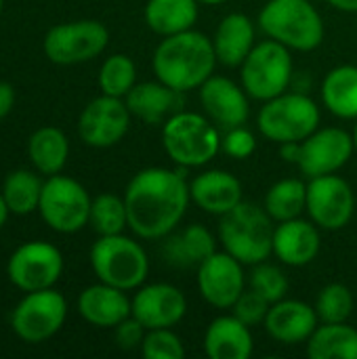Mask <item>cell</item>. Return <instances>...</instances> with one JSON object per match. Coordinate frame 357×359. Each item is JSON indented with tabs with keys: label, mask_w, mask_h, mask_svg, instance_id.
Instances as JSON below:
<instances>
[{
	"label": "cell",
	"mask_w": 357,
	"mask_h": 359,
	"mask_svg": "<svg viewBox=\"0 0 357 359\" xmlns=\"http://www.w3.org/2000/svg\"><path fill=\"white\" fill-rule=\"evenodd\" d=\"M8 215H11V210H8V206H6V202H4V198H2V194H0V229L6 225Z\"/></svg>",
	"instance_id": "44"
},
{
	"label": "cell",
	"mask_w": 357,
	"mask_h": 359,
	"mask_svg": "<svg viewBox=\"0 0 357 359\" xmlns=\"http://www.w3.org/2000/svg\"><path fill=\"white\" fill-rule=\"evenodd\" d=\"M305 345L311 359H357V328L347 322H322Z\"/></svg>",
	"instance_id": "30"
},
{
	"label": "cell",
	"mask_w": 357,
	"mask_h": 359,
	"mask_svg": "<svg viewBox=\"0 0 357 359\" xmlns=\"http://www.w3.org/2000/svg\"><path fill=\"white\" fill-rule=\"evenodd\" d=\"M356 154L353 135L339 126L316 128L301 141V154L297 168L307 179L339 172Z\"/></svg>",
	"instance_id": "15"
},
{
	"label": "cell",
	"mask_w": 357,
	"mask_h": 359,
	"mask_svg": "<svg viewBox=\"0 0 357 359\" xmlns=\"http://www.w3.org/2000/svg\"><path fill=\"white\" fill-rule=\"evenodd\" d=\"M322 229L311 219L282 221L274 229V255L288 267H305L314 263L322 250Z\"/></svg>",
	"instance_id": "19"
},
{
	"label": "cell",
	"mask_w": 357,
	"mask_h": 359,
	"mask_svg": "<svg viewBox=\"0 0 357 359\" xmlns=\"http://www.w3.org/2000/svg\"><path fill=\"white\" fill-rule=\"evenodd\" d=\"M221 128L204 114L179 109L162 124V147L179 168H202L221 151Z\"/></svg>",
	"instance_id": "5"
},
{
	"label": "cell",
	"mask_w": 357,
	"mask_h": 359,
	"mask_svg": "<svg viewBox=\"0 0 357 359\" xmlns=\"http://www.w3.org/2000/svg\"><path fill=\"white\" fill-rule=\"evenodd\" d=\"M130 109L124 99L99 95L86 103L78 118V137L84 145L107 149L118 145L130 128Z\"/></svg>",
	"instance_id": "14"
},
{
	"label": "cell",
	"mask_w": 357,
	"mask_h": 359,
	"mask_svg": "<svg viewBox=\"0 0 357 359\" xmlns=\"http://www.w3.org/2000/svg\"><path fill=\"white\" fill-rule=\"evenodd\" d=\"M259 133L276 143H290L307 139L320 128V105L303 93H282L269 101L257 114Z\"/></svg>",
	"instance_id": "7"
},
{
	"label": "cell",
	"mask_w": 357,
	"mask_h": 359,
	"mask_svg": "<svg viewBox=\"0 0 357 359\" xmlns=\"http://www.w3.org/2000/svg\"><path fill=\"white\" fill-rule=\"evenodd\" d=\"M141 353L145 359H183L185 345L179 334L173 332V328H154L147 330Z\"/></svg>",
	"instance_id": "37"
},
{
	"label": "cell",
	"mask_w": 357,
	"mask_h": 359,
	"mask_svg": "<svg viewBox=\"0 0 357 359\" xmlns=\"http://www.w3.org/2000/svg\"><path fill=\"white\" fill-rule=\"evenodd\" d=\"M147 334V328L133 316H128L126 320H122L116 328H114V339L116 345L124 351H133V349H141L143 339Z\"/></svg>",
	"instance_id": "40"
},
{
	"label": "cell",
	"mask_w": 357,
	"mask_h": 359,
	"mask_svg": "<svg viewBox=\"0 0 357 359\" xmlns=\"http://www.w3.org/2000/svg\"><path fill=\"white\" fill-rule=\"evenodd\" d=\"M198 4V0H147L143 19L154 34L166 38L196 25Z\"/></svg>",
	"instance_id": "28"
},
{
	"label": "cell",
	"mask_w": 357,
	"mask_h": 359,
	"mask_svg": "<svg viewBox=\"0 0 357 359\" xmlns=\"http://www.w3.org/2000/svg\"><path fill=\"white\" fill-rule=\"evenodd\" d=\"M200 4H206V6H219V4H223V2H227V0H198Z\"/></svg>",
	"instance_id": "45"
},
{
	"label": "cell",
	"mask_w": 357,
	"mask_h": 359,
	"mask_svg": "<svg viewBox=\"0 0 357 359\" xmlns=\"http://www.w3.org/2000/svg\"><path fill=\"white\" fill-rule=\"evenodd\" d=\"M255 44V23L244 13L225 15L213 36L217 61L225 67H240Z\"/></svg>",
	"instance_id": "25"
},
{
	"label": "cell",
	"mask_w": 357,
	"mask_h": 359,
	"mask_svg": "<svg viewBox=\"0 0 357 359\" xmlns=\"http://www.w3.org/2000/svg\"><path fill=\"white\" fill-rule=\"evenodd\" d=\"M248 288H252L255 292H259L263 299H267L274 305V303L286 299L290 282L278 265L263 261V263L252 265V271L248 278Z\"/></svg>",
	"instance_id": "36"
},
{
	"label": "cell",
	"mask_w": 357,
	"mask_h": 359,
	"mask_svg": "<svg viewBox=\"0 0 357 359\" xmlns=\"http://www.w3.org/2000/svg\"><path fill=\"white\" fill-rule=\"evenodd\" d=\"M78 313L95 328H116L122 320L133 316V303L126 297V290L99 282L80 292Z\"/></svg>",
	"instance_id": "22"
},
{
	"label": "cell",
	"mask_w": 357,
	"mask_h": 359,
	"mask_svg": "<svg viewBox=\"0 0 357 359\" xmlns=\"http://www.w3.org/2000/svg\"><path fill=\"white\" fill-rule=\"evenodd\" d=\"M257 149V137L246 126H236L225 130L221 139V151L236 160H246Z\"/></svg>",
	"instance_id": "39"
},
{
	"label": "cell",
	"mask_w": 357,
	"mask_h": 359,
	"mask_svg": "<svg viewBox=\"0 0 357 359\" xmlns=\"http://www.w3.org/2000/svg\"><path fill=\"white\" fill-rule=\"evenodd\" d=\"M13 107H15V88L8 82L0 80V120L6 118L13 111Z\"/></svg>",
	"instance_id": "41"
},
{
	"label": "cell",
	"mask_w": 357,
	"mask_h": 359,
	"mask_svg": "<svg viewBox=\"0 0 357 359\" xmlns=\"http://www.w3.org/2000/svg\"><path fill=\"white\" fill-rule=\"evenodd\" d=\"M27 158L36 172L44 177L59 175L69 158L67 135L57 126H42L27 139Z\"/></svg>",
	"instance_id": "27"
},
{
	"label": "cell",
	"mask_w": 357,
	"mask_h": 359,
	"mask_svg": "<svg viewBox=\"0 0 357 359\" xmlns=\"http://www.w3.org/2000/svg\"><path fill=\"white\" fill-rule=\"evenodd\" d=\"M219 219V242L223 250L240 263L252 267L274 255L276 221L263 206L242 200L234 210Z\"/></svg>",
	"instance_id": "4"
},
{
	"label": "cell",
	"mask_w": 357,
	"mask_h": 359,
	"mask_svg": "<svg viewBox=\"0 0 357 359\" xmlns=\"http://www.w3.org/2000/svg\"><path fill=\"white\" fill-rule=\"evenodd\" d=\"M280 154L284 162H290L297 166L299 162V154H301V141H290V143H282L280 145Z\"/></svg>",
	"instance_id": "42"
},
{
	"label": "cell",
	"mask_w": 357,
	"mask_h": 359,
	"mask_svg": "<svg viewBox=\"0 0 357 359\" xmlns=\"http://www.w3.org/2000/svg\"><path fill=\"white\" fill-rule=\"evenodd\" d=\"M217 63L213 38L194 27L162 38L151 57L156 78L179 93L198 90L215 74Z\"/></svg>",
	"instance_id": "2"
},
{
	"label": "cell",
	"mask_w": 357,
	"mask_h": 359,
	"mask_svg": "<svg viewBox=\"0 0 357 359\" xmlns=\"http://www.w3.org/2000/svg\"><path fill=\"white\" fill-rule=\"evenodd\" d=\"M269 307H271V303L267 301V299H263L259 292H255L252 288H248V290H244L242 294H240V299L234 303V307H231V313L240 320V322H244L246 326H259V324H263L265 322V318H267V313H269Z\"/></svg>",
	"instance_id": "38"
},
{
	"label": "cell",
	"mask_w": 357,
	"mask_h": 359,
	"mask_svg": "<svg viewBox=\"0 0 357 359\" xmlns=\"http://www.w3.org/2000/svg\"><path fill=\"white\" fill-rule=\"evenodd\" d=\"M128 229L141 240H162L183 221L189 204L185 168L149 166L139 170L124 189Z\"/></svg>",
	"instance_id": "1"
},
{
	"label": "cell",
	"mask_w": 357,
	"mask_h": 359,
	"mask_svg": "<svg viewBox=\"0 0 357 359\" xmlns=\"http://www.w3.org/2000/svg\"><path fill=\"white\" fill-rule=\"evenodd\" d=\"M322 103L341 120H357V65H337L326 74Z\"/></svg>",
	"instance_id": "29"
},
{
	"label": "cell",
	"mask_w": 357,
	"mask_h": 359,
	"mask_svg": "<svg viewBox=\"0 0 357 359\" xmlns=\"http://www.w3.org/2000/svg\"><path fill=\"white\" fill-rule=\"evenodd\" d=\"M263 208L276 223L301 217L307 208V183L295 177L274 183L265 194Z\"/></svg>",
	"instance_id": "32"
},
{
	"label": "cell",
	"mask_w": 357,
	"mask_h": 359,
	"mask_svg": "<svg viewBox=\"0 0 357 359\" xmlns=\"http://www.w3.org/2000/svg\"><path fill=\"white\" fill-rule=\"evenodd\" d=\"M267 38L290 50L311 53L324 42V19L309 0H267L257 17Z\"/></svg>",
	"instance_id": "3"
},
{
	"label": "cell",
	"mask_w": 357,
	"mask_h": 359,
	"mask_svg": "<svg viewBox=\"0 0 357 359\" xmlns=\"http://www.w3.org/2000/svg\"><path fill=\"white\" fill-rule=\"evenodd\" d=\"M324 2L343 13H357V0H324Z\"/></svg>",
	"instance_id": "43"
},
{
	"label": "cell",
	"mask_w": 357,
	"mask_h": 359,
	"mask_svg": "<svg viewBox=\"0 0 357 359\" xmlns=\"http://www.w3.org/2000/svg\"><path fill=\"white\" fill-rule=\"evenodd\" d=\"M353 143H356V154H357V124H356V128H353Z\"/></svg>",
	"instance_id": "46"
},
{
	"label": "cell",
	"mask_w": 357,
	"mask_h": 359,
	"mask_svg": "<svg viewBox=\"0 0 357 359\" xmlns=\"http://www.w3.org/2000/svg\"><path fill=\"white\" fill-rule=\"evenodd\" d=\"M137 84V65L128 55H109L99 67V88L103 95L124 99Z\"/></svg>",
	"instance_id": "34"
},
{
	"label": "cell",
	"mask_w": 357,
	"mask_h": 359,
	"mask_svg": "<svg viewBox=\"0 0 357 359\" xmlns=\"http://www.w3.org/2000/svg\"><path fill=\"white\" fill-rule=\"evenodd\" d=\"M292 80L290 48L276 40L257 42L240 65V84L255 101H269L288 90Z\"/></svg>",
	"instance_id": "8"
},
{
	"label": "cell",
	"mask_w": 357,
	"mask_h": 359,
	"mask_svg": "<svg viewBox=\"0 0 357 359\" xmlns=\"http://www.w3.org/2000/svg\"><path fill=\"white\" fill-rule=\"evenodd\" d=\"M90 267L99 282L120 290H137L149 276V257L145 248L124 236H99L90 248Z\"/></svg>",
	"instance_id": "6"
},
{
	"label": "cell",
	"mask_w": 357,
	"mask_h": 359,
	"mask_svg": "<svg viewBox=\"0 0 357 359\" xmlns=\"http://www.w3.org/2000/svg\"><path fill=\"white\" fill-rule=\"evenodd\" d=\"M63 255L61 250L42 240H32L21 244L6 263V276L11 284L23 292L55 288L63 276Z\"/></svg>",
	"instance_id": "12"
},
{
	"label": "cell",
	"mask_w": 357,
	"mask_h": 359,
	"mask_svg": "<svg viewBox=\"0 0 357 359\" xmlns=\"http://www.w3.org/2000/svg\"><path fill=\"white\" fill-rule=\"evenodd\" d=\"M204 351L210 359H248L255 351L250 326L234 313L215 318L204 332Z\"/></svg>",
	"instance_id": "24"
},
{
	"label": "cell",
	"mask_w": 357,
	"mask_h": 359,
	"mask_svg": "<svg viewBox=\"0 0 357 359\" xmlns=\"http://www.w3.org/2000/svg\"><path fill=\"white\" fill-rule=\"evenodd\" d=\"M200 297L215 309H231L246 290L244 263L225 250H217L198 265L196 276Z\"/></svg>",
	"instance_id": "16"
},
{
	"label": "cell",
	"mask_w": 357,
	"mask_h": 359,
	"mask_svg": "<svg viewBox=\"0 0 357 359\" xmlns=\"http://www.w3.org/2000/svg\"><path fill=\"white\" fill-rule=\"evenodd\" d=\"M305 212L322 231H339L347 227L356 215L353 187L337 172L309 179Z\"/></svg>",
	"instance_id": "13"
},
{
	"label": "cell",
	"mask_w": 357,
	"mask_h": 359,
	"mask_svg": "<svg viewBox=\"0 0 357 359\" xmlns=\"http://www.w3.org/2000/svg\"><path fill=\"white\" fill-rule=\"evenodd\" d=\"M316 313L320 322L324 324H337V322H347L353 313L356 299L349 286L332 282L324 286L316 299Z\"/></svg>",
	"instance_id": "35"
},
{
	"label": "cell",
	"mask_w": 357,
	"mask_h": 359,
	"mask_svg": "<svg viewBox=\"0 0 357 359\" xmlns=\"http://www.w3.org/2000/svg\"><path fill=\"white\" fill-rule=\"evenodd\" d=\"M40 172L27 170V168H17L8 172L2 181V198L11 210V215H32L40 206V196H42V185L44 181L38 177Z\"/></svg>",
	"instance_id": "31"
},
{
	"label": "cell",
	"mask_w": 357,
	"mask_h": 359,
	"mask_svg": "<svg viewBox=\"0 0 357 359\" xmlns=\"http://www.w3.org/2000/svg\"><path fill=\"white\" fill-rule=\"evenodd\" d=\"M130 303H133V318H137L147 330L173 328L187 313L185 294L177 286L164 282L139 286Z\"/></svg>",
	"instance_id": "18"
},
{
	"label": "cell",
	"mask_w": 357,
	"mask_h": 359,
	"mask_svg": "<svg viewBox=\"0 0 357 359\" xmlns=\"http://www.w3.org/2000/svg\"><path fill=\"white\" fill-rule=\"evenodd\" d=\"M88 225L93 227V231L97 236L124 233V229L128 227L124 198H120L116 194H99L97 198H93Z\"/></svg>",
	"instance_id": "33"
},
{
	"label": "cell",
	"mask_w": 357,
	"mask_h": 359,
	"mask_svg": "<svg viewBox=\"0 0 357 359\" xmlns=\"http://www.w3.org/2000/svg\"><path fill=\"white\" fill-rule=\"evenodd\" d=\"M67 320V301L55 288L25 292L11 313V328L17 339L38 345L53 339Z\"/></svg>",
	"instance_id": "11"
},
{
	"label": "cell",
	"mask_w": 357,
	"mask_h": 359,
	"mask_svg": "<svg viewBox=\"0 0 357 359\" xmlns=\"http://www.w3.org/2000/svg\"><path fill=\"white\" fill-rule=\"evenodd\" d=\"M204 116L217 124L223 133L236 126H244L250 116V97L242 84L225 76H210L198 88Z\"/></svg>",
	"instance_id": "17"
},
{
	"label": "cell",
	"mask_w": 357,
	"mask_h": 359,
	"mask_svg": "<svg viewBox=\"0 0 357 359\" xmlns=\"http://www.w3.org/2000/svg\"><path fill=\"white\" fill-rule=\"evenodd\" d=\"M318 326L320 318L316 313V307L297 299H282L274 303L263 322L265 332L280 345L307 343Z\"/></svg>",
	"instance_id": "20"
},
{
	"label": "cell",
	"mask_w": 357,
	"mask_h": 359,
	"mask_svg": "<svg viewBox=\"0 0 357 359\" xmlns=\"http://www.w3.org/2000/svg\"><path fill=\"white\" fill-rule=\"evenodd\" d=\"M109 44V29L97 19H78L53 25L42 48L48 61L57 65H78L99 57Z\"/></svg>",
	"instance_id": "10"
},
{
	"label": "cell",
	"mask_w": 357,
	"mask_h": 359,
	"mask_svg": "<svg viewBox=\"0 0 357 359\" xmlns=\"http://www.w3.org/2000/svg\"><path fill=\"white\" fill-rule=\"evenodd\" d=\"M2 6H4V0H0V13H2Z\"/></svg>",
	"instance_id": "47"
},
{
	"label": "cell",
	"mask_w": 357,
	"mask_h": 359,
	"mask_svg": "<svg viewBox=\"0 0 357 359\" xmlns=\"http://www.w3.org/2000/svg\"><path fill=\"white\" fill-rule=\"evenodd\" d=\"M217 248V238L210 233V229H206L200 223H194L189 227H185L179 233H170L166 236L164 242V259L175 265V267H196L200 263H204L210 255H215Z\"/></svg>",
	"instance_id": "26"
},
{
	"label": "cell",
	"mask_w": 357,
	"mask_h": 359,
	"mask_svg": "<svg viewBox=\"0 0 357 359\" xmlns=\"http://www.w3.org/2000/svg\"><path fill=\"white\" fill-rule=\"evenodd\" d=\"M183 93L170 88L160 82H137L130 93L124 97L133 118H139L145 124H164L173 114H177L183 105Z\"/></svg>",
	"instance_id": "23"
},
{
	"label": "cell",
	"mask_w": 357,
	"mask_h": 359,
	"mask_svg": "<svg viewBox=\"0 0 357 359\" xmlns=\"http://www.w3.org/2000/svg\"><path fill=\"white\" fill-rule=\"evenodd\" d=\"M93 198L86 187L72 177L53 175L42 185L38 212L57 233H78L88 225Z\"/></svg>",
	"instance_id": "9"
},
{
	"label": "cell",
	"mask_w": 357,
	"mask_h": 359,
	"mask_svg": "<svg viewBox=\"0 0 357 359\" xmlns=\"http://www.w3.org/2000/svg\"><path fill=\"white\" fill-rule=\"evenodd\" d=\"M191 202L208 215L223 217L234 210L242 200V183L227 170H204L189 183Z\"/></svg>",
	"instance_id": "21"
}]
</instances>
